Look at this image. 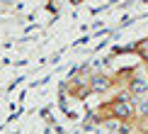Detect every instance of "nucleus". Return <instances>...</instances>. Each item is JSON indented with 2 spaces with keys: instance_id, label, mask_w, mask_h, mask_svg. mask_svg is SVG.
Returning a JSON list of instances; mask_svg holds the SVG:
<instances>
[{
  "instance_id": "nucleus-3",
  "label": "nucleus",
  "mask_w": 148,
  "mask_h": 134,
  "mask_svg": "<svg viewBox=\"0 0 148 134\" xmlns=\"http://www.w3.org/2000/svg\"><path fill=\"white\" fill-rule=\"evenodd\" d=\"M143 134H148V129H146V132H143Z\"/></svg>"
},
{
  "instance_id": "nucleus-1",
  "label": "nucleus",
  "mask_w": 148,
  "mask_h": 134,
  "mask_svg": "<svg viewBox=\"0 0 148 134\" xmlns=\"http://www.w3.org/2000/svg\"><path fill=\"white\" fill-rule=\"evenodd\" d=\"M112 112L116 115V117H129V115H131V107H129L126 102H114V105H112Z\"/></svg>"
},
{
  "instance_id": "nucleus-2",
  "label": "nucleus",
  "mask_w": 148,
  "mask_h": 134,
  "mask_svg": "<svg viewBox=\"0 0 148 134\" xmlns=\"http://www.w3.org/2000/svg\"><path fill=\"white\" fill-rule=\"evenodd\" d=\"M92 88H95V90H107L109 88V81L102 78V76H95V78H92Z\"/></svg>"
}]
</instances>
